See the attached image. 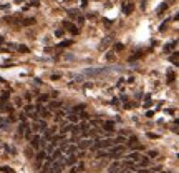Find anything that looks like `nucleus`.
Wrapping results in <instances>:
<instances>
[{
    "label": "nucleus",
    "instance_id": "4",
    "mask_svg": "<svg viewBox=\"0 0 179 173\" xmlns=\"http://www.w3.org/2000/svg\"><path fill=\"white\" fill-rule=\"evenodd\" d=\"M126 160H129V162H133V163H138L141 160V156H139V153H136V151H131V153L126 156Z\"/></svg>",
    "mask_w": 179,
    "mask_h": 173
},
{
    "label": "nucleus",
    "instance_id": "5",
    "mask_svg": "<svg viewBox=\"0 0 179 173\" xmlns=\"http://www.w3.org/2000/svg\"><path fill=\"white\" fill-rule=\"evenodd\" d=\"M63 27H65L66 30H70L73 35H76V33H78V27H75L73 23H70V22H63Z\"/></svg>",
    "mask_w": 179,
    "mask_h": 173
},
{
    "label": "nucleus",
    "instance_id": "24",
    "mask_svg": "<svg viewBox=\"0 0 179 173\" xmlns=\"http://www.w3.org/2000/svg\"><path fill=\"white\" fill-rule=\"evenodd\" d=\"M70 43H72V42H70V40H65L63 43H60V47H65V45H70Z\"/></svg>",
    "mask_w": 179,
    "mask_h": 173
},
{
    "label": "nucleus",
    "instance_id": "12",
    "mask_svg": "<svg viewBox=\"0 0 179 173\" xmlns=\"http://www.w3.org/2000/svg\"><path fill=\"white\" fill-rule=\"evenodd\" d=\"M22 23H23V25H33V23H35V18H27V20H23Z\"/></svg>",
    "mask_w": 179,
    "mask_h": 173
},
{
    "label": "nucleus",
    "instance_id": "17",
    "mask_svg": "<svg viewBox=\"0 0 179 173\" xmlns=\"http://www.w3.org/2000/svg\"><path fill=\"white\" fill-rule=\"evenodd\" d=\"M38 102H40V103H45V102H48V95H42Z\"/></svg>",
    "mask_w": 179,
    "mask_h": 173
},
{
    "label": "nucleus",
    "instance_id": "26",
    "mask_svg": "<svg viewBox=\"0 0 179 173\" xmlns=\"http://www.w3.org/2000/svg\"><path fill=\"white\" fill-rule=\"evenodd\" d=\"M30 5H33V7H37V5H40V2H38V0H33V2H32V4H30Z\"/></svg>",
    "mask_w": 179,
    "mask_h": 173
},
{
    "label": "nucleus",
    "instance_id": "16",
    "mask_svg": "<svg viewBox=\"0 0 179 173\" xmlns=\"http://www.w3.org/2000/svg\"><path fill=\"white\" fill-rule=\"evenodd\" d=\"M171 62H172V63H174V65H178V53H176V52H174V53H172V57H171Z\"/></svg>",
    "mask_w": 179,
    "mask_h": 173
},
{
    "label": "nucleus",
    "instance_id": "2",
    "mask_svg": "<svg viewBox=\"0 0 179 173\" xmlns=\"http://www.w3.org/2000/svg\"><path fill=\"white\" fill-rule=\"evenodd\" d=\"M91 145H93V140H88V138H80L76 148H80V150H86V148H90Z\"/></svg>",
    "mask_w": 179,
    "mask_h": 173
},
{
    "label": "nucleus",
    "instance_id": "25",
    "mask_svg": "<svg viewBox=\"0 0 179 173\" xmlns=\"http://www.w3.org/2000/svg\"><path fill=\"white\" fill-rule=\"evenodd\" d=\"M80 117H81V118H88V113H86V112H81V113H80Z\"/></svg>",
    "mask_w": 179,
    "mask_h": 173
},
{
    "label": "nucleus",
    "instance_id": "22",
    "mask_svg": "<svg viewBox=\"0 0 179 173\" xmlns=\"http://www.w3.org/2000/svg\"><path fill=\"white\" fill-rule=\"evenodd\" d=\"M129 143H138V138L136 137H129Z\"/></svg>",
    "mask_w": 179,
    "mask_h": 173
},
{
    "label": "nucleus",
    "instance_id": "6",
    "mask_svg": "<svg viewBox=\"0 0 179 173\" xmlns=\"http://www.w3.org/2000/svg\"><path fill=\"white\" fill-rule=\"evenodd\" d=\"M45 158H47V153H45L43 150H40L38 153H37V165L42 166V163H43V160H45Z\"/></svg>",
    "mask_w": 179,
    "mask_h": 173
},
{
    "label": "nucleus",
    "instance_id": "29",
    "mask_svg": "<svg viewBox=\"0 0 179 173\" xmlns=\"http://www.w3.org/2000/svg\"><path fill=\"white\" fill-rule=\"evenodd\" d=\"M17 2H23V0H17Z\"/></svg>",
    "mask_w": 179,
    "mask_h": 173
},
{
    "label": "nucleus",
    "instance_id": "10",
    "mask_svg": "<svg viewBox=\"0 0 179 173\" xmlns=\"http://www.w3.org/2000/svg\"><path fill=\"white\" fill-rule=\"evenodd\" d=\"M123 12H125L126 15H129V14H131V12H133V5H131V4L125 5V10H123Z\"/></svg>",
    "mask_w": 179,
    "mask_h": 173
},
{
    "label": "nucleus",
    "instance_id": "7",
    "mask_svg": "<svg viewBox=\"0 0 179 173\" xmlns=\"http://www.w3.org/2000/svg\"><path fill=\"white\" fill-rule=\"evenodd\" d=\"M101 128H103V132H111V130L115 128V123L113 122H103L101 123Z\"/></svg>",
    "mask_w": 179,
    "mask_h": 173
},
{
    "label": "nucleus",
    "instance_id": "28",
    "mask_svg": "<svg viewBox=\"0 0 179 173\" xmlns=\"http://www.w3.org/2000/svg\"><path fill=\"white\" fill-rule=\"evenodd\" d=\"M15 105H18V107L22 105V100H20V98H17V100H15Z\"/></svg>",
    "mask_w": 179,
    "mask_h": 173
},
{
    "label": "nucleus",
    "instance_id": "9",
    "mask_svg": "<svg viewBox=\"0 0 179 173\" xmlns=\"http://www.w3.org/2000/svg\"><path fill=\"white\" fill-rule=\"evenodd\" d=\"M113 141H115V145H123V143L126 141V138H125V137H116Z\"/></svg>",
    "mask_w": 179,
    "mask_h": 173
},
{
    "label": "nucleus",
    "instance_id": "21",
    "mask_svg": "<svg viewBox=\"0 0 179 173\" xmlns=\"http://www.w3.org/2000/svg\"><path fill=\"white\" fill-rule=\"evenodd\" d=\"M106 58H108V60H113V58H115V53H113V52H110V53L106 55Z\"/></svg>",
    "mask_w": 179,
    "mask_h": 173
},
{
    "label": "nucleus",
    "instance_id": "3",
    "mask_svg": "<svg viewBox=\"0 0 179 173\" xmlns=\"http://www.w3.org/2000/svg\"><path fill=\"white\" fill-rule=\"evenodd\" d=\"M66 120H68L70 123H72V125H76V123H78V115H76L75 112H72V113H66Z\"/></svg>",
    "mask_w": 179,
    "mask_h": 173
},
{
    "label": "nucleus",
    "instance_id": "19",
    "mask_svg": "<svg viewBox=\"0 0 179 173\" xmlns=\"http://www.w3.org/2000/svg\"><path fill=\"white\" fill-rule=\"evenodd\" d=\"M158 155V151L156 150H153V151H149V158H154V156Z\"/></svg>",
    "mask_w": 179,
    "mask_h": 173
},
{
    "label": "nucleus",
    "instance_id": "1",
    "mask_svg": "<svg viewBox=\"0 0 179 173\" xmlns=\"http://www.w3.org/2000/svg\"><path fill=\"white\" fill-rule=\"evenodd\" d=\"M30 145H32L33 150H40V148L43 147L42 135H33V137H30Z\"/></svg>",
    "mask_w": 179,
    "mask_h": 173
},
{
    "label": "nucleus",
    "instance_id": "15",
    "mask_svg": "<svg viewBox=\"0 0 179 173\" xmlns=\"http://www.w3.org/2000/svg\"><path fill=\"white\" fill-rule=\"evenodd\" d=\"M61 107V102H51L50 103V108H60Z\"/></svg>",
    "mask_w": 179,
    "mask_h": 173
},
{
    "label": "nucleus",
    "instance_id": "23",
    "mask_svg": "<svg viewBox=\"0 0 179 173\" xmlns=\"http://www.w3.org/2000/svg\"><path fill=\"white\" fill-rule=\"evenodd\" d=\"M168 80L171 82V80H174V72H169V75H168Z\"/></svg>",
    "mask_w": 179,
    "mask_h": 173
},
{
    "label": "nucleus",
    "instance_id": "8",
    "mask_svg": "<svg viewBox=\"0 0 179 173\" xmlns=\"http://www.w3.org/2000/svg\"><path fill=\"white\" fill-rule=\"evenodd\" d=\"M113 42V38H111V37H108V38H104L103 42H101V45H100V48L101 50H103V48H106V45H110V43Z\"/></svg>",
    "mask_w": 179,
    "mask_h": 173
},
{
    "label": "nucleus",
    "instance_id": "27",
    "mask_svg": "<svg viewBox=\"0 0 179 173\" xmlns=\"http://www.w3.org/2000/svg\"><path fill=\"white\" fill-rule=\"evenodd\" d=\"M148 137H149V138H158V135H156V133H148Z\"/></svg>",
    "mask_w": 179,
    "mask_h": 173
},
{
    "label": "nucleus",
    "instance_id": "14",
    "mask_svg": "<svg viewBox=\"0 0 179 173\" xmlns=\"http://www.w3.org/2000/svg\"><path fill=\"white\" fill-rule=\"evenodd\" d=\"M176 43H178V42H176V40H174V42H172V43H168V47H166V52H169V50H174Z\"/></svg>",
    "mask_w": 179,
    "mask_h": 173
},
{
    "label": "nucleus",
    "instance_id": "13",
    "mask_svg": "<svg viewBox=\"0 0 179 173\" xmlns=\"http://www.w3.org/2000/svg\"><path fill=\"white\" fill-rule=\"evenodd\" d=\"M141 55H143V53H141V52H136V53H134V55H131V57H129V60H131V62H134V60H138V58H139Z\"/></svg>",
    "mask_w": 179,
    "mask_h": 173
},
{
    "label": "nucleus",
    "instance_id": "11",
    "mask_svg": "<svg viewBox=\"0 0 179 173\" xmlns=\"http://www.w3.org/2000/svg\"><path fill=\"white\" fill-rule=\"evenodd\" d=\"M148 163H149V158H141L139 162H138V165L139 166H148Z\"/></svg>",
    "mask_w": 179,
    "mask_h": 173
},
{
    "label": "nucleus",
    "instance_id": "20",
    "mask_svg": "<svg viewBox=\"0 0 179 173\" xmlns=\"http://www.w3.org/2000/svg\"><path fill=\"white\" fill-rule=\"evenodd\" d=\"M115 48H116V50H123L125 47H123V43H116V45H115Z\"/></svg>",
    "mask_w": 179,
    "mask_h": 173
},
{
    "label": "nucleus",
    "instance_id": "18",
    "mask_svg": "<svg viewBox=\"0 0 179 173\" xmlns=\"http://www.w3.org/2000/svg\"><path fill=\"white\" fill-rule=\"evenodd\" d=\"M166 8H168V4H163L161 7H159V10H158V14H161V12H164Z\"/></svg>",
    "mask_w": 179,
    "mask_h": 173
}]
</instances>
